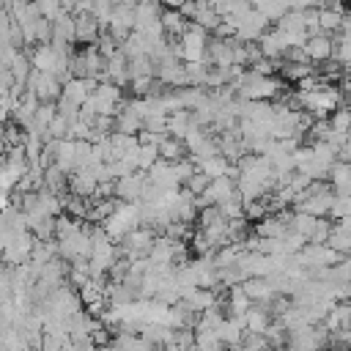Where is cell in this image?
Wrapping results in <instances>:
<instances>
[{"mask_svg":"<svg viewBox=\"0 0 351 351\" xmlns=\"http://www.w3.org/2000/svg\"><path fill=\"white\" fill-rule=\"evenodd\" d=\"M77 16V44H96V38L104 33L99 19L93 14H74Z\"/></svg>","mask_w":351,"mask_h":351,"instance_id":"obj_16","label":"cell"},{"mask_svg":"<svg viewBox=\"0 0 351 351\" xmlns=\"http://www.w3.org/2000/svg\"><path fill=\"white\" fill-rule=\"evenodd\" d=\"M159 159V145H140L137 148V170H148Z\"/></svg>","mask_w":351,"mask_h":351,"instance_id":"obj_35","label":"cell"},{"mask_svg":"<svg viewBox=\"0 0 351 351\" xmlns=\"http://www.w3.org/2000/svg\"><path fill=\"white\" fill-rule=\"evenodd\" d=\"M315 222H318V217H315V214H307V211H293L291 228H293V230H299L304 239H310V233H313Z\"/></svg>","mask_w":351,"mask_h":351,"instance_id":"obj_32","label":"cell"},{"mask_svg":"<svg viewBox=\"0 0 351 351\" xmlns=\"http://www.w3.org/2000/svg\"><path fill=\"white\" fill-rule=\"evenodd\" d=\"M208 181H211V178H208V176H206V173H203V170L197 167V170H195V173L189 176V181H186L184 186H186V189H189L192 195H200V192H203V189L208 186Z\"/></svg>","mask_w":351,"mask_h":351,"instance_id":"obj_38","label":"cell"},{"mask_svg":"<svg viewBox=\"0 0 351 351\" xmlns=\"http://www.w3.org/2000/svg\"><path fill=\"white\" fill-rule=\"evenodd\" d=\"M329 233H332V219H329V217H318V222H315V228H313V233H310L307 241L324 244V241L329 239Z\"/></svg>","mask_w":351,"mask_h":351,"instance_id":"obj_36","label":"cell"},{"mask_svg":"<svg viewBox=\"0 0 351 351\" xmlns=\"http://www.w3.org/2000/svg\"><path fill=\"white\" fill-rule=\"evenodd\" d=\"M302 110H307L313 118H329L332 110L343 104V90L332 82H321L315 90H296Z\"/></svg>","mask_w":351,"mask_h":351,"instance_id":"obj_2","label":"cell"},{"mask_svg":"<svg viewBox=\"0 0 351 351\" xmlns=\"http://www.w3.org/2000/svg\"><path fill=\"white\" fill-rule=\"evenodd\" d=\"M148 178H151L154 184L165 186V189H178V186H181L178 173H176V165H173L170 159H162V156L148 167Z\"/></svg>","mask_w":351,"mask_h":351,"instance_id":"obj_11","label":"cell"},{"mask_svg":"<svg viewBox=\"0 0 351 351\" xmlns=\"http://www.w3.org/2000/svg\"><path fill=\"white\" fill-rule=\"evenodd\" d=\"M101 80H112V82H118L121 88L129 85V80H132V74H129V58H126L121 49L107 58V63H104V77H101Z\"/></svg>","mask_w":351,"mask_h":351,"instance_id":"obj_13","label":"cell"},{"mask_svg":"<svg viewBox=\"0 0 351 351\" xmlns=\"http://www.w3.org/2000/svg\"><path fill=\"white\" fill-rule=\"evenodd\" d=\"M3 140H5L8 148H11V145H22V143H25V126L16 123L14 118H8V121L3 123Z\"/></svg>","mask_w":351,"mask_h":351,"instance_id":"obj_31","label":"cell"},{"mask_svg":"<svg viewBox=\"0 0 351 351\" xmlns=\"http://www.w3.org/2000/svg\"><path fill=\"white\" fill-rule=\"evenodd\" d=\"M208 178H219V176H228V167H230V159L225 156V154H214V156H208V159H200V162H195Z\"/></svg>","mask_w":351,"mask_h":351,"instance_id":"obj_26","label":"cell"},{"mask_svg":"<svg viewBox=\"0 0 351 351\" xmlns=\"http://www.w3.org/2000/svg\"><path fill=\"white\" fill-rule=\"evenodd\" d=\"M143 129V118L137 112H132L123 101V107L115 112V132H126V134H137Z\"/></svg>","mask_w":351,"mask_h":351,"instance_id":"obj_22","label":"cell"},{"mask_svg":"<svg viewBox=\"0 0 351 351\" xmlns=\"http://www.w3.org/2000/svg\"><path fill=\"white\" fill-rule=\"evenodd\" d=\"M340 27H343V11H335V8H318V30L335 36Z\"/></svg>","mask_w":351,"mask_h":351,"instance_id":"obj_27","label":"cell"},{"mask_svg":"<svg viewBox=\"0 0 351 351\" xmlns=\"http://www.w3.org/2000/svg\"><path fill=\"white\" fill-rule=\"evenodd\" d=\"M258 44H261V52H263L266 58H277V60H282L285 52H288V41H285V36H282V30H280L277 25L269 27V30L258 38Z\"/></svg>","mask_w":351,"mask_h":351,"instance_id":"obj_12","label":"cell"},{"mask_svg":"<svg viewBox=\"0 0 351 351\" xmlns=\"http://www.w3.org/2000/svg\"><path fill=\"white\" fill-rule=\"evenodd\" d=\"M162 27H165V36L167 38H178L184 30H186V25L192 22V19H186L178 8H162Z\"/></svg>","mask_w":351,"mask_h":351,"instance_id":"obj_20","label":"cell"},{"mask_svg":"<svg viewBox=\"0 0 351 351\" xmlns=\"http://www.w3.org/2000/svg\"><path fill=\"white\" fill-rule=\"evenodd\" d=\"M217 206H219V211H222L228 219L244 217V200H241V195H233V197H228V200H222V203H217Z\"/></svg>","mask_w":351,"mask_h":351,"instance_id":"obj_34","label":"cell"},{"mask_svg":"<svg viewBox=\"0 0 351 351\" xmlns=\"http://www.w3.org/2000/svg\"><path fill=\"white\" fill-rule=\"evenodd\" d=\"M304 49H307V58H310L313 63L332 60V55H335V36H332V33H324V30L310 33L307 41H304Z\"/></svg>","mask_w":351,"mask_h":351,"instance_id":"obj_9","label":"cell"},{"mask_svg":"<svg viewBox=\"0 0 351 351\" xmlns=\"http://www.w3.org/2000/svg\"><path fill=\"white\" fill-rule=\"evenodd\" d=\"M348 107H351V96H348Z\"/></svg>","mask_w":351,"mask_h":351,"instance_id":"obj_44","label":"cell"},{"mask_svg":"<svg viewBox=\"0 0 351 351\" xmlns=\"http://www.w3.org/2000/svg\"><path fill=\"white\" fill-rule=\"evenodd\" d=\"M52 38L77 44V16H74L71 11H60V14L52 19Z\"/></svg>","mask_w":351,"mask_h":351,"instance_id":"obj_15","label":"cell"},{"mask_svg":"<svg viewBox=\"0 0 351 351\" xmlns=\"http://www.w3.org/2000/svg\"><path fill=\"white\" fill-rule=\"evenodd\" d=\"M192 126H197V118H195L192 110H173V112H167V134H176V137L184 140Z\"/></svg>","mask_w":351,"mask_h":351,"instance_id":"obj_17","label":"cell"},{"mask_svg":"<svg viewBox=\"0 0 351 351\" xmlns=\"http://www.w3.org/2000/svg\"><path fill=\"white\" fill-rule=\"evenodd\" d=\"M217 335H219V340H222L225 346H230V348H241V337L247 335V326H244L241 318L225 315L222 324L217 326Z\"/></svg>","mask_w":351,"mask_h":351,"instance_id":"obj_14","label":"cell"},{"mask_svg":"<svg viewBox=\"0 0 351 351\" xmlns=\"http://www.w3.org/2000/svg\"><path fill=\"white\" fill-rule=\"evenodd\" d=\"M96 85H99V80L96 77H69L66 82H63V99H69V101H74V104H82L93 90H96Z\"/></svg>","mask_w":351,"mask_h":351,"instance_id":"obj_10","label":"cell"},{"mask_svg":"<svg viewBox=\"0 0 351 351\" xmlns=\"http://www.w3.org/2000/svg\"><path fill=\"white\" fill-rule=\"evenodd\" d=\"M329 184L335 186L337 195H348L351 192V162L348 159H337L329 170Z\"/></svg>","mask_w":351,"mask_h":351,"instance_id":"obj_19","label":"cell"},{"mask_svg":"<svg viewBox=\"0 0 351 351\" xmlns=\"http://www.w3.org/2000/svg\"><path fill=\"white\" fill-rule=\"evenodd\" d=\"M36 41L38 44L52 41V19H47V16H38L36 19Z\"/></svg>","mask_w":351,"mask_h":351,"instance_id":"obj_41","label":"cell"},{"mask_svg":"<svg viewBox=\"0 0 351 351\" xmlns=\"http://www.w3.org/2000/svg\"><path fill=\"white\" fill-rule=\"evenodd\" d=\"M44 186L52 189V192H58V195L69 192V173L52 162L49 167H44Z\"/></svg>","mask_w":351,"mask_h":351,"instance_id":"obj_24","label":"cell"},{"mask_svg":"<svg viewBox=\"0 0 351 351\" xmlns=\"http://www.w3.org/2000/svg\"><path fill=\"white\" fill-rule=\"evenodd\" d=\"M186 154H189V148H186V143H184L181 137H176V134H165V137H162V143H159V156H162V159L176 162V159H181V156H186Z\"/></svg>","mask_w":351,"mask_h":351,"instance_id":"obj_23","label":"cell"},{"mask_svg":"<svg viewBox=\"0 0 351 351\" xmlns=\"http://www.w3.org/2000/svg\"><path fill=\"white\" fill-rule=\"evenodd\" d=\"M271 321H274V315H271L263 304H252V307L247 310V315H244L247 332H263V335H266V329H269Z\"/></svg>","mask_w":351,"mask_h":351,"instance_id":"obj_21","label":"cell"},{"mask_svg":"<svg viewBox=\"0 0 351 351\" xmlns=\"http://www.w3.org/2000/svg\"><path fill=\"white\" fill-rule=\"evenodd\" d=\"M129 74L132 77H156V60L151 55H134V58H129Z\"/></svg>","mask_w":351,"mask_h":351,"instance_id":"obj_28","label":"cell"},{"mask_svg":"<svg viewBox=\"0 0 351 351\" xmlns=\"http://www.w3.org/2000/svg\"><path fill=\"white\" fill-rule=\"evenodd\" d=\"M197 5H200L197 0H184V3L178 5V11H181L186 19H195V14H197Z\"/></svg>","mask_w":351,"mask_h":351,"instance_id":"obj_43","label":"cell"},{"mask_svg":"<svg viewBox=\"0 0 351 351\" xmlns=\"http://www.w3.org/2000/svg\"><path fill=\"white\" fill-rule=\"evenodd\" d=\"M269 25H271V19H269L266 14H261L258 8H250V11L239 19V30H236V36H239L241 41H258V38L269 30Z\"/></svg>","mask_w":351,"mask_h":351,"instance_id":"obj_8","label":"cell"},{"mask_svg":"<svg viewBox=\"0 0 351 351\" xmlns=\"http://www.w3.org/2000/svg\"><path fill=\"white\" fill-rule=\"evenodd\" d=\"M154 239H156V230L145 228V225H137L132 228L123 239H118V250L121 255H126L129 261H137V258H145L154 247Z\"/></svg>","mask_w":351,"mask_h":351,"instance_id":"obj_3","label":"cell"},{"mask_svg":"<svg viewBox=\"0 0 351 351\" xmlns=\"http://www.w3.org/2000/svg\"><path fill=\"white\" fill-rule=\"evenodd\" d=\"M33 244H36V233H33L30 228H27V230H19V233H14V236L5 241V247H3V252H0V261L8 263V266L25 263V261H30Z\"/></svg>","mask_w":351,"mask_h":351,"instance_id":"obj_5","label":"cell"},{"mask_svg":"<svg viewBox=\"0 0 351 351\" xmlns=\"http://www.w3.org/2000/svg\"><path fill=\"white\" fill-rule=\"evenodd\" d=\"M329 126L335 129V132H340V134H351V107L346 104H340L337 110H332V115H329Z\"/></svg>","mask_w":351,"mask_h":351,"instance_id":"obj_29","label":"cell"},{"mask_svg":"<svg viewBox=\"0 0 351 351\" xmlns=\"http://www.w3.org/2000/svg\"><path fill=\"white\" fill-rule=\"evenodd\" d=\"M47 129H49L52 140H63V137H69V121H66L60 112H58V115L49 121V126H47Z\"/></svg>","mask_w":351,"mask_h":351,"instance_id":"obj_39","label":"cell"},{"mask_svg":"<svg viewBox=\"0 0 351 351\" xmlns=\"http://www.w3.org/2000/svg\"><path fill=\"white\" fill-rule=\"evenodd\" d=\"M148 181H151L148 178V170H134V173H129V176H123V178L115 181V197L129 200V203H137L143 197Z\"/></svg>","mask_w":351,"mask_h":351,"instance_id":"obj_7","label":"cell"},{"mask_svg":"<svg viewBox=\"0 0 351 351\" xmlns=\"http://www.w3.org/2000/svg\"><path fill=\"white\" fill-rule=\"evenodd\" d=\"M27 90H33L41 101H58L63 93V82L52 74V71H38L33 69L27 77Z\"/></svg>","mask_w":351,"mask_h":351,"instance_id":"obj_6","label":"cell"},{"mask_svg":"<svg viewBox=\"0 0 351 351\" xmlns=\"http://www.w3.org/2000/svg\"><path fill=\"white\" fill-rule=\"evenodd\" d=\"M241 288H244V293H247L255 304H266V302L277 293L266 277H247V280L241 282Z\"/></svg>","mask_w":351,"mask_h":351,"instance_id":"obj_18","label":"cell"},{"mask_svg":"<svg viewBox=\"0 0 351 351\" xmlns=\"http://www.w3.org/2000/svg\"><path fill=\"white\" fill-rule=\"evenodd\" d=\"M315 3H318V0H315Z\"/></svg>","mask_w":351,"mask_h":351,"instance_id":"obj_45","label":"cell"},{"mask_svg":"<svg viewBox=\"0 0 351 351\" xmlns=\"http://www.w3.org/2000/svg\"><path fill=\"white\" fill-rule=\"evenodd\" d=\"M36 3H38V8H41V16H47V19H55V16L63 11L60 0H36Z\"/></svg>","mask_w":351,"mask_h":351,"instance_id":"obj_42","label":"cell"},{"mask_svg":"<svg viewBox=\"0 0 351 351\" xmlns=\"http://www.w3.org/2000/svg\"><path fill=\"white\" fill-rule=\"evenodd\" d=\"M222 346H225V343L219 340L217 329H195V348L211 351V348H222Z\"/></svg>","mask_w":351,"mask_h":351,"instance_id":"obj_33","label":"cell"},{"mask_svg":"<svg viewBox=\"0 0 351 351\" xmlns=\"http://www.w3.org/2000/svg\"><path fill=\"white\" fill-rule=\"evenodd\" d=\"M236 88V96L241 99H266V101H274L282 96V77L277 74H258L252 69H244L233 82Z\"/></svg>","mask_w":351,"mask_h":351,"instance_id":"obj_1","label":"cell"},{"mask_svg":"<svg viewBox=\"0 0 351 351\" xmlns=\"http://www.w3.org/2000/svg\"><path fill=\"white\" fill-rule=\"evenodd\" d=\"M208 38H211V33L206 27H200L197 22H189L186 30L178 36V41H181V60H203Z\"/></svg>","mask_w":351,"mask_h":351,"instance_id":"obj_4","label":"cell"},{"mask_svg":"<svg viewBox=\"0 0 351 351\" xmlns=\"http://www.w3.org/2000/svg\"><path fill=\"white\" fill-rule=\"evenodd\" d=\"M58 115V101H41L38 110H36V121L41 126H49V121Z\"/></svg>","mask_w":351,"mask_h":351,"instance_id":"obj_37","label":"cell"},{"mask_svg":"<svg viewBox=\"0 0 351 351\" xmlns=\"http://www.w3.org/2000/svg\"><path fill=\"white\" fill-rule=\"evenodd\" d=\"M252 8H258L261 14H266L271 22H277V19L288 11L285 0H252Z\"/></svg>","mask_w":351,"mask_h":351,"instance_id":"obj_30","label":"cell"},{"mask_svg":"<svg viewBox=\"0 0 351 351\" xmlns=\"http://www.w3.org/2000/svg\"><path fill=\"white\" fill-rule=\"evenodd\" d=\"M30 230L36 233V239H55V217H44V219L36 222Z\"/></svg>","mask_w":351,"mask_h":351,"instance_id":"obj_40","label":"cell"},{"mask_svg":"<svg viewBox=\"0 0 351 351\" xmlns=\"http://www.w3.org/2000/svg\"><path fill=\"white\" fill-rule=\"evenodd\" d=\"M326 244L332 250H337L340 255H351V230L343 222H332V233H329Z\"/></svg>","mask_w":351,"mask_h":351,"instance_id":"obj_25","label":"cell"}]
</instances>
